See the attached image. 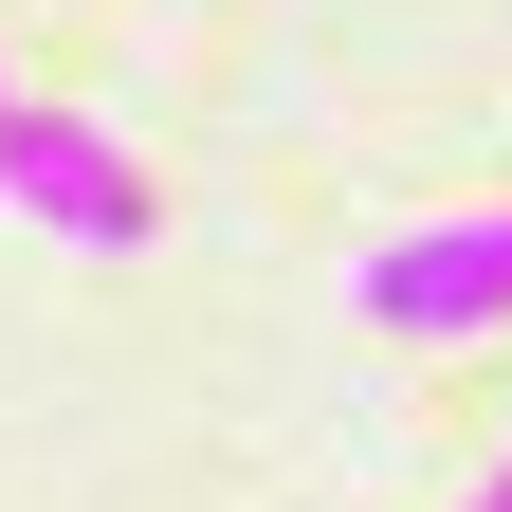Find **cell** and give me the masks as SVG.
I'll use <instances>...</instances> for the list:
<instances>
[{
	"label": "cell",
	"instance_id": "1",
	"mask_svg": "<svg viewBox=\"0 0 512 512\" xmlns=\"http://www.w3.org/2000/svg\"><path fill=\"white\" fill-rule=\"evenodd\" d=\"M0 220H37L55 256H147V165L110 147L92 110H37V92H0Z\"/></svg>",
	"mask_w": 512,
	"mask_h": 512
},
{
	"label": "cell",
	"instance_id": "2",
	"mask_svg": "<svg viewBox=\"0 0 512 512\" xmlns=\"http://www.w3.org/2000/svg\"><path fill=\"white\" fill-rule=\"evenodd\" d=\"M348 293H366V330H403V348H476V330H512V202H494V220L384 238Z\"/></svg>",
	"mask_w": 512,
	"mask_h": 512
}]
</instances>
